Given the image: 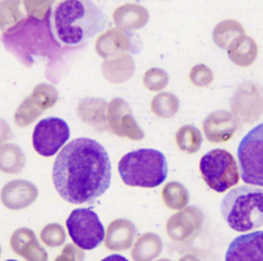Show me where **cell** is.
Wrapping results in <instances>:
<instances>
[{
  "instance_id": "obj_28",
  "label": "cell",
  "mask_w": 263,
  "mask_h": 261,
  "mask_svg": "<svg viewBox=\"0 0 263 261\" xmlns=\"http://www.w3.org/2000/svg\"><path fill=\"white\" fill-rule=\"evenodd\" d=\"M178 109H179V101H178L177 96L171 95V93H159L152 101L153 113L162 118H168V117L174 116Z\"/></svg>"
},
{
  "instance_id": "obj_25",
  "label": "cell",
  "mask_w": 263,
  "mask_h": 261,
  "mask_svg": "<svg viewBox=\"0 0 263 261\" xmlns=\"http://www.w3.org/2000/svg\"><path fill=\"white\" fill-rule=\"evenodd\" d=\"M21 20H24L21 0H0V29L7 32Z\"/></svg>"
},
{
  "instance_id": "obj_18",
  "label": "cell",
  "mask_w": 263,
  "mask_h": 261,
  "mask_svg": "<svg viewBox=\"0 0 263 261\" xmlns=\"http://www.w3.org/2000/svg\"><path fill=\"white\" fill-rule=\"evenodd\" d=\"M137 235L136 226L128 219H116L109 223L105 234V247L111 251H126Z\"/></svg>"
},
{
  "instance_id": "obj_23",
  "label": "cell",
  "mask_w": 263,
  "mask_h": 261,
  "mask_svg": "<svg viewBox=\"0 0 263 261\" xmlns=\"http://www.w3.org/2000/svg\"><path fill=\"white\" fill-rule=\"evenodd\" d=\"M25 166L24 152L18 146L6 143L0 146V171L8 175L20 173Z\"/></svg>"
},
{
  "instance_id": "obj_16",
  "label": "cell",
  "mask_w": 263,
  "mask_h": 261,
  "mask_svg": "<svg viewBox=\"0 0 263 261\" xmlns=\"http://www.w3.org/2000/svg\"><path fill=\"white\" fill-rule=\"evenodd\" d=\"M203 130L206 139L211 142H228L237 130V118L227 110H217L206 117Z\"/></svg>"
},
{
  "instance_id": "obj_38",
  "label": "cell",
  "mask_w": 263,
  "mask_h": 261,
  "mask_svg": "<svg viewBox=\"0 0 263 261\" xmlns=\"http://www.w3.org/2000/svg\"><path fill=\"white\" fill-rule=\"evenodd\" d=\"M7 261H17V260H7Z\"/></svg>"
},
{
  "instance_id": "obj_6",
  "label": "cell",
  "mask_w": 263,
  "mask_h": 261,
  "mask_svg": "<svg viewBox=\"0 0 263 261\" xmlns=\"http://www.w3.org/2000/svg\"><path fill=\"white\" fill-rule=\"evenodd\" d=\"M200 173L211 189L224 193L238 184L239 172L234 156L227 150H211L200 159Z\"/></svg>"
},
{
  "instance_id": "obj_36",
  "label": "cell",
  "mask_w": 263,
  "mask_h": 261,
  "mask_svg": "<svg viewBox=\"0 0 263 261\" xmlns=\"http://www.w3.org/2000/svg\"><path fill=\"white\" fill-rule=\"evenodd\" d=\"M179 261H200V260H199L197 257H195V256H192V255H185V256H183V257L180 258Z\"/></svg>"
},
{
  "instance_id": "obj_29",
  "label": "cell",
  "mask_w": 263,
  "mask_h": 261,
  "mask_svg": "<svg viewBox=\"0 0 263 261\" xmlns=\"http://www.w3.org/2000/svg\"><path fill=\"white\" fill-rule=\"evenodd\" d=\"M40 236H41L42 243L45 244L46 247H51V248L61 247L66 240L65 230L58 223H50V225L45 226L41 230V235Z\"/></svg>"
},
{
  "instance_id": "obj_26",
  "label": "cell",
  "mask_w": 263,
  "mask_h": 261,
  "mask_svg": "<svg viewBox=\"0 0 263 261\" xmlns=\"http://www.w3.org/2000/svg\"><path fill=\"white\" fill-rule=\"evenodd\" d=\"M162 198L167 208L174 209V210H182L183 208H185V205H189L190 197L189 192L182 184L177 181H171L164 185L162 190Z\"/></svg>"
},
{
  "instance_id": "obj_30",
  "label": "cell",
  "mask_w": 263,
  "mask_h": 261,
  "mask_svg": "<svg viewBox=\"0 0 263 261\" xmlns=\"http://www.w3.org/2000/svg\"><path fill=\"white\" fill-rule=\"evenodd\" d=\"M23 4L30 17L42 20L51 15L50 0H23Z\"/></svg>"
},
{
  "instance_id": "obj_34",
  "label": "cell",
  "mask_w": 263,
  "mask_h": 261,
  "mask_svg": "<svg viewBox=\"0 0 263 261\" xmlns=\"http://www.w3.org/2000/svg\"><path fill=\"white\" fill-rule=\"evenodd\" d=\"M11 138V128L4 119H0V145Z\"/></svg>"
},
{
  "instance_id": "obj_17",
  "label": "cell",
  "mask_w": 263,
  "mask_h": 261,
  "mask_svg": "<svg viewBox=\"0 0 263 261\" xmlns=\"http://www.w3.org/2000/svg\"><path fill=\"white\" fill-rule=\"evenodd\" d=\"M11 248L16 255L24 257L27 261H48V252L40 246L36 234L30 229L21 227L11 236Z\"/></svg>"
},
{
  "instance_id": "obj_14",
  "label": "cell",
  "mask_w": 263,
  "mask_h": 261,
  "mask_svg": "<svg viewBox=\"0 0 263 261\" xmlns=\"http://www.w3.org/2000/svg\"><path fill=\"white\" fill-rule=\"evenodd\" d=\"M203 225V214L197 208H185L168 218L166 231L175 242H184L194 236Z\"/></svg>"
},
{
  "instance_id": "obj_20",
  "label": "cell",
  "mask_w": 263,
  "mask_h": 261,
  "mask_svg": "<svg viewBox=\"0 0 263 261\" xmlns=\"http://www.w3.org/2000/svg\"><path fill=\"white\" fill-rule=\"evenodd\" d=\"M149 20L147 9L138 4H124L115 9L114 21L117 28L124 30L141 29Z\"/></svg>"
},
{
  "instance_id": "obj_27",
  "label": "cell",
  "mask_w": 263,
  "mask_h": 261,
  "mask_svg": "<svg viewBox=\"0 0 263 261\" xmlns=\"http://www.w3.org/2000/svg\"><path fill=\"white\" fill-rule=\"evenodd\" d=\"M177 145L183 152L187 154H194L197 150L200 149L201 137L200 130L191 125H184L178 130L177 133Z\"/></svg>"
},
{
  "instance_id": "obj_24",
  "label": "cell",
  "mask_w": 263,
  "mask_h": 261,
  "mask_svg": "<svg viewBox=\"0 0 263 261\" xmlns=\"http://www.w3.org/2000/svg\"><path fill=\"white\" fill-rule=\"evenodd\" d=\"M243 34H245V30L238 21L225 20L217 24V27L213 30V41L221 49H228L234 39Z\"/></svg>"
},
{
  "instance_id": "obj_4",
  "label": "cell",
  "mask_w": 263,
  "mask_h": 261,
  "mask_svg": "<svg viewBox=\"0 0 263 261\" xmlns=\"http://www.w3.org/2000/svg\"><path fill=\"white\" fill-rule=\"evenodd\" d=\"M221 214L230 229L248 232L263 226V189L242 185L225 194Z\"/></svg>"
},
{
  "instance_id": "obj_37",
  "label": "cell",
  "mask_w": 263,
  "mask_h": 261,
  "mask_svg": "<svg viewBox=\"0 0 263 261\" xmlns=\"http://www.w3.org/2000/svg\"><path fill=\"white\" fill-rule=\"evenodd\" d=\"M157 261H171V260H168V258H161V260H157Z\"/></svg>"
},
{
  "instance_id": "obj_19",
  "label": "cell",
  "mask_w": 263,
  "mask_h": 261,
  "mask_svg": "<svg viewBox=\"0 0 263 261\" xmlns=\"http://www.w3.org/2000/svg\"><path fill=\"white\" fill-rule=\"evenodd\" d=\"M133 34L128 30L114 28L104 33L96 42V51H98L103 58H108L109 55L120 53V51H132L135 53L133 48Z\"/></svg>"
},
{
  "instance_id": "obj_10",
  "label": "cell",
  "mask_w": 263,
  "mask_h": 261,
  "mask_svg": "<svg viewBox=\"0 0 263 261\" xmlns=\"http://www.w3.org/2000/svg\"><path fill=\"white\" fill-rule=\"evenodd\" d=\"M58 93L55 88L49 84H40L34 88L32 95L25 98L15 113V122L17 126L25 128L40 117L46 109L57 103Z\"/></svg>"
},
{
  "instance_id": "obj_9",
  "label": "cell",
  "mask_w": 263,
  "mask_h": 261,
  "mask_svg": "<svg viewBox=\"0 0 263 261\" xmlns=\"http://www.w3.org/2000/svg\"><path fill=\"white\" fill-rule=\"evenodd\" d=\"M70 138V128L62 118L48 117L34 126L32 135L33 149L41 156L50 157L57 154Z\"/></svg>"
},
{
  "instance_id": "obj_32",
  "label": "cell",
  "mask_w": 263,
  "mask_h": 261,
  "mask_svg": "<svg viewBox=\"0 0 263 261\" xmlns=\"http://www.w3.org/2000/svg\"><path fill=\"white\" fill-rule=\"evenodd\" d=\"M190 79L194 84L200 87H205L213 81V74L206 66L197 65L192 69L191 74H190Z\"/></svg>"
},
{
  "instance_id": "obj_7",
  "label": "cell",
  "mask_w": 263,
  "mask_h": 261,
  "mask_svg": "<svg viewBox=\"0 0 263 261\" xmlns=\"http://www.w3.org/2000/svg\"><path fill=\"white\" fill-rule=\"evenodd\" d=\"M237 156L239 173L245 184L263 187V122L242 138Z\"/></svg>"
},
{
  "instance_id": "obj_8",
  "label": "cell",
  "mask_w": 263,
  "mask_h": 261,
  "mask_svg": "<svg viewBox=\"0 0 263 261\" xmlns=\"http://www.w3.org/2000/svg\"><path fill=\"white\" fill-rule=\"evenodd\" d=\"M66 229L72 243L84 251H91L102 244L105 230L92 209H75L66 219Z\"/></svg>"
},
{
  "instance_id": "obj_11",
  "label": "cell",
  "mask_w": 263,
  "mask_h": 261,
  "mask_svg": "<svg viewBox=\"0 0 263 261\" xmlns=\"http://www.w3.org/2000/svg\"><path fill=\"white\" fill-rule=\"evenodd\" d=\"M236 118L242 122H254L263 116V88L255 83H243L232 100Z\"/></svg>"
},
{
  "instance_id": "obj_39",
  "label": "cell",
  "mask_w": 263,
  "mask_h": 261,
  "mask_svg": "<svg viewBox=\"0 0 263 261\" xmlns=\"http://www.w3.org/2000/svg\"><path fill=\"white\" fill-rule=\"evenodd\" d=\"M0 253H2V248H0Z\"/></svg>"
},
{
  "instance_id": "obj_3",
  "label": "cell",
  "mask_w": 263,
  "mask_h": 261,
  "mask_svg": "<svg viewBox=\"0 0 263 261\" xmlns=\"http://www.w3.org/2000/svg\"><path fill=\"white\" fill-rule=\"evenodd\" d=\"M50 16L42 20L28 16L4 32L3 44L7 50L27 66L32 65L37 56H49L55 53L60 45L53 34Z\"/></svg>"
},
{
  "instance_id": "obj_35",
  "label": "cell",
  "mask_w": 263,
  "mask_h": 261,
  "mask_svg": "<svg viewBox=\"0 0 263 261\" xmlns=\"http://www.w3.org/2000/svg\"><path fill=\"white\" fill-rule=\"evenodd\" d=\"M102 261H129V260L121 255H109L107 256V257L103 258Z\"/></svg>"
},
{
  "instance_id": "obj_33",
  "label": "cell",
  "mask_w": 263,
  "mask_h": 261,
  "mask_svg": "<svg viewBox=\"0 0 263 261\" xmlns=\"http://www.w3.org/2000/svg\"><path fill=\"white\" fill-rule=\"evenodd\" d=\"M54 261H84L83 249L74 244H66L62 252L55 257Z\"/></svg>"
},
{
  "instance_id": "obj_21",
  "label": "cell",
  "mask_w": 263,
  "mask_h": 261,
  "mask_svg": "<svg viewBox=\"0 0 263 261\" xmlns=\"http://www.w3.org/2000/svg\"><path fill=\"white\" fill-rule=\"evenodd\" d=\"M228 54H229V58L232 59V62L236 63L237 66L248 67V66H250L251 63L257 59V42L251 37L243 34V36L236 38L229 45Z\"/></svg>"
},
{
  "instance_id": "obj_5",
  "label": "cell",
  "mask_w": 263,
  "mask_h": 261,
  "mask_svg": "<svg viewBox=\"0 0 263 261\" xmlns=\"http://www.w3.org/2000/svg\"><path fill=\"white\" fill-rule=\"evenodd\" d=\"M117 169L124 184L140 188L159 187L168 173L166 156L154 149L128 152L121 157Z\"/></svg>"
},
{
  "instance_id": "obj_12",
  "label": "cell",
  "mask_w": 263,
  "mask_h": 261,
  "mask_svg": "<svg viewBox=\"0 0 263 261\" xmlns=\"http://www.w3.org/2000/svg\"><path fill=\"white\" fill-rule=\"evenodd\" d=\"M108 124L116 135L132 139H142L144 133L132 116L130 108L121 98H115L108 105Z\"/></svg>"
},
{
  "instance_id": "obj_31",
  "label": "cell",
  "mask_w": 263,
  "mask_h": 261,
  "mask_svg": "<svg viewBox=\"0 0 263 261\" xmlns=\"http://www.w3.org/2000/svg\"><path fill=\"white\" fill-rule=\"evenodd\" d=\"M168 82V75L159 69H152L145 74L144 84L152 91H161Z\"/></svg>"
},
{
  "instance_id": "obj_2",
  "label": "cell",
  "mask_w": 263,
  "mask_h": 261,
  "mask_svg": "<svg viewBox=\"0 0 263 261\" xmlns=\"http://www.w3.org/2000/svg\"><path fill=\"white\" fill-rule=\"evenodd\" d=\"M50 20L55 39L70 48L81 46L108 27V17L92 0H60Z\"/></svg>"
},
{
  "instance_id": "obj_13",
  "label": "cell",
  "mask_w": 263,
  "mask_h": 261,
  "mask_svg": "<svg viewBox=\"0 0 263 261\" xmlns=\"http://www.w3.org/2000/svg\"><path fill=\"white\" fill-rule=\"evenodd\" d=\"M225 261H263V231L237 236L228 247Z\"/></svg>"
},
{
  "instance_id": "obj_1",
  "label": "cell",
  "mask_w": 263,
  "mask_h": 261,
  "mask_svg": "<svg viewBox=\"0 0 263 261\" xmlns=\"http://www.w3.org/2000/svg\"><path fill=\"white\" fill-rule=\"evenodd\" d=\"M107 150L91 138H77L58 152L53 164L54 188L65 201L82 205L103 196L111 185Z\"/></svg>"
},
{
  "instance_id": "obj_15",
  "label": "cell",
  "mask_w": 263,
  "mask_h": 261,
  "mask_svg": "<svg viewBox=\"0 0 263 261\" xmlns=\"http://www.w3.org/2000/svg\"><path fill=\"white\" fill-rule=\"evenodd\" d=\"M39 189L36 185L25 180H13L7 183L0 192L2 204L11 210H21L36 201Z\"/></svg>"
},
{
  "instance_id": "obj_22",
  "label": "cell",
  "mask_w": 263,
  "mask_h": 261,
  "mask_svg": "<svg viewBox=\"0 0 263 261\" xmlns=\"http://www.w3.org/2000/svg\"><path fill=\"white\" fill-rule=\"evenodd\" d=\"M162 252L161 237L153 232H146L138 237L135 247L132 249L133 261H153Z\"/></svg>"
}]
</instances>
